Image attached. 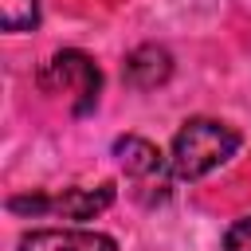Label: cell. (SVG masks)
I'll return each instance as SVG.
<instances>
[{
    "instance_id": "1",
    "label": "cell",
    "mask_w": 251,
    "mask_h": 251,
    "mask_svg": "<svg viewBox=\"0 0 251 251\" xmlns=\"http://www.w3.org/2000/svg\"><path fill=\"white\" fill-rule=\"evenodd\" d=\"M239 149V133L227 126V122H216V118H188L176 137H173V173L180 180H200L208 176L212 169H220L224 161H231Z\"/></svg>"
},
{
    "instance_id": "2",
    "label": "cell",
    "mask_w": 251,
    "mask_h": 251,
    "mask_svg": "<svg viewBox=\"0 0 251 251\" xmlns=\"http://www.w3.org/2000/svg\"><path fill=\"white\" fill-rule=\"evenodd\" d=\"M39 90L43 94H63L71 98V110L75 114H90L98 106V94H102V71L98 63L86 55V51H59L43 63L39 71Z\"/></svg>"
},
{
    "instance_id": "3",
    "label": "cell",
    "mask_w": 251,
    "mask_h": 251,
    "mask_svg": "<svg viewBox=\"0 0 251 251\" xmlns=\"http://www.w3.org/2000/svg\"><path fill=\"white\" fill-rule=\"evenodd\" d=\"M114 157H118V165L126 169V176L137 184V196H141L145 204L169 196L165 157H161V149H157L153 141H145V137H137V133L118 137V141H114Z\"/></svg>"
},
{
    "instance_id": "4",
    "label": "cell",
    "mask_w": 251,
    "mask_h": 251,
    "mask_svg": "<svg viewBox=\"0 0 251 251\" xmlns=\"http://www.w3.org/2000/svg\"><path fill=\"white\" fill-rule=\"evenodd\" d=\"M114 204V184H98V188H67L59 196H16L8 208L12 212H55L63 220H94L98 212H106Z\"/></svg>"
},
{
    "instance_id": "5",
    "label": "cell",
    "mask_w": 251,
    "mask_h": 251,
    "mask_svg": "<svg viewBox=\"0 0 251 251\" xmlns=\"http://www.w3.org/2000/svg\"><path fill=\"white\" fill-rule=\"evenodd\" d=\"M20 251H118V243L90 227H39L20 239Z\"/></svg>"
},
{
    "instance_id": "6",
    "label": "cell",
    "mask_w": 251,
    "mask_h": 251,
    "mask_svg": "<svg viewBox=\"0 0 251 251\" xmlns=\"http://www.w3.org/2000/svg\"><path fill=\"white\" fill-rule=\"evenodd\" d=\"M126 82L133 86V90H153V86H161V82H169V75H173V55L165 51V47H157V43H145V47H137L129 59H126Z\"/></svg>"
},
{
    "instance_id": "7",
    "label": "cell",
    "mask_w": 251,
    "mask_h": 251,
    "mask_svg": "<svg viewBox=\"0 0 251 251\" xmlns=\"http://www.w3.org/2000/svg\"><path fill=\"white\" fill-rule=\"evenodd\" d=\"M4 31H31L39 24V0H0Z\"/></svg>"
},
{
    "instance_id": "8",
    "label": "cell",
    "mask_w": 251,
    "mask_h": 251,
    "mask_svg": "<svg viewBox=\"0 0 251 251\" xmlns=\"http://www.w3.org/2000/svg\"><path fill=\"white\" fill-rule=\"evenodd\" d=\"M224 251H251V216L247 220H235L224 235Z\"/></svg>"
}]
</instances>
